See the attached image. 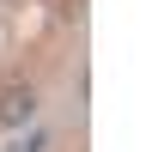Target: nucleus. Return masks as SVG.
<instances>
[{
  "label": "nucleus",
  "mask_w": 152,
  "mask_h": 152,
  "mask_svg": "<svg viewBox=\"0 0 152 152\" xmlns=\"http://www.w3.org/2000/svg\"><path fill=\"white\" fill-rule=\"evenodd\" d=\"M24 122H37V85L6 79L0 85V128H24Z\"/></svg>",
  "instance_id": "nucleus-1"
}]
</instances>
